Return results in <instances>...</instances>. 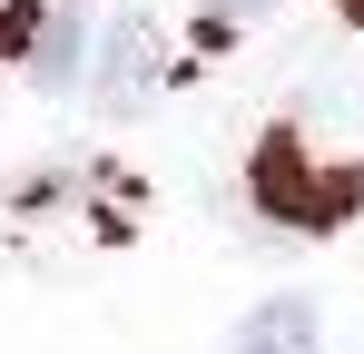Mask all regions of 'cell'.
<instances>
[{"label": "cell", "instance_id": "6da1fadb", "mask_svg": "<svg viewBox=\"0 0 364 354\" xmlns=\"http://www.w3.org/2000/svg\"><path fill=\"white\" fill-rule=\"evenodd\" d=\"M246 197H256L276 227L325 236V227H345V217L364 207V168H325V158H305L296 128H276V138L256 148V168H246Z\"/></svg>", "mask_w": 364, "mask_h": 354}, {"label": "cell", "instance_id": "7a4b0ae2", "mask_svg": "<svg viewBox=\"0 0 364 354\" xmlns=\"http://www.w3.org/2000/svg\"><path fill=\"white\" fill-rule=\"evenodd\" d=\"M99 109H138L148 99V79H158V30H148V10H119L109 30H99Z\"/></svg>", "mask_w": 364, "mask_h": 354}, {"label": "cell", "instance_id": "3957f363", "mask_svg": "<svg viewBox=\"0 0 364 354\" xmlns=\"http://www.w3.org/2000/svg\"><path fill=\"white\" fill-rule=\"evenodd\" d=\"M315 305L305 295H266V305H246V325H237V354H315Z\"/></svg>", "mask_w": 364, "mask_h": 354}, {"label": "cell", "instance_id": "277c9868", "mask_svg": "<svg viewBox=\"0 0 364 354\" xmlns=\"http://www.w3.org/2000/svg\"><path fill=\"white\" fill-rule=\"evenodd\" d=\"M79 40H89V20H79L69 0H50L40 40H30V79H40V89H69V79H79Z\"/></svg>", "mask_w": 364, "mask_h": 354}, {"label": "cell", "instance_id": "5b68a950", "mask_svg": "<svg viewBox=\"0 0 364 354\" xmlns=\"http://www.w3.org/2000/svg\"><path fill=\"white\" fill-rule=\"evenodd\" d=\"M256 10H276V0H197V20H207V40H227L237 20H256Z\"/></svg>", "mask_w": 364, "mask_h": 354}, {"label": "cell", "instance_id": "8992f818", "mask_svg": "<svg viewBox=\"0 0 364 354\" xmlns=\"http://www.w3.org/2000/svg\"><path fill=\"white\" fill-rule=\"evenodd\" d=\"M345 10H355V20H364V0H345Z\"/></svg>", "mask_w": 364, "mask_h": 354}]
</instances>
